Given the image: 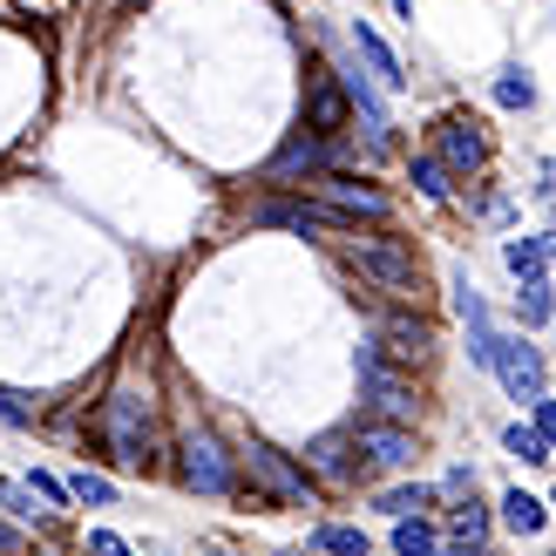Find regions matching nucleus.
I'll use <instances>...</instances> for the list:
<instances>
[{
	"label": "nucleus",
	"mask_w": 556,
	"mask_h": 556,
	"mask_svg": "<svg viewBox=\"0 0 556 556\" xmlns=\"http://www.w3.org/2000/svg\"><path fill=\"white\" fill-rule=\"evenodd\" d=\"M340 258L359 278H374L387 299H421V258H414L401 238H359V231H346L340 238Z\"/></svg>",
	"instance_id": "1"
},
{
	"label": "nucleus",
	"mask_w": 556,
	"mask_h": 556,
	"mask_svg": "<svg viewBox=\"0 0 556 556\" xmlns=\"http://www.w3.org/2000/svg\"><path fill=\"white\" fill-rule=\"evenodd\" d=\"M102 441H109V455H116L123 468H150L156 455V414L143 394H109L102 401Z\"/></svg>",
	"instance_id": "2"
},
{
	"label": "nucleus",
	"mask_w": 556,
	"mask_h": 556,
	"mask_svg": "<svg viewBox=\"0 0 556 556\" xmlns=\"http://www.w3.org/2000/svg\"><path fill=\"white\" fill-rule=\"evenodd\" d=\"M359 401L374 407L367 421H394V428H407L414 414H421V394H414V374L387 367V359H380L374 346H359Z\"/></svg>",
	"instance_id": "3"
},
{
	"label": "nucleus",
	"mask_w": 556,
	"mask_h": 556,
	"mask_svg": "<svg viewBox=\"0 0 556 556\" xmlns=\"http://www.w3.org/2000/svg\"><path fill=\"white\" fill-rule=\"evenodd\" d=\"M177 482L190 495H231L238 489V468H231L225 441H217L211 428H184V441H177Z\"/></svg>",
	"instance_id": "4"
},
{
	"label": "nucleus",
	"mask_w": 556,
	"mask_h": 556,
	"mask_svg": "<svg viewBox=\"0 0 556 556\" xmlns=\"http://www.w3.org/2000/svg\"><path fill=\"white\" fill-rule=\"evenodd\" d=\"M244 468H252V482L271 495V503H292V509H313V476L292 462V455H278L271 441H244Z\"/></svg>",
	"instance_id": "5"
},
{
	"label": "nucleus",
	"mask_w": 556,
	"mask_h": 556,
	"mask_svg": "<svg viewBox=\"0 0 556 556\" xmlns=\"http://www.w3.org/2000/svg\"><path fill=\"white\" fill-rule=\"evenodd\" d=\"M374 353L387 359V367L414 374V367H421V359L434 353V326H428L421 313H387V319H380V332H374Z\"/></svg>",
	"instance_id": "6"
},
{
	"label": "nucleus",
	"mask_w": 556,
	"mask_h": 556,
	"mask_svg": "<svg viewBox=\"0 0 556 556\" xmlns=\"http://www.w3.org/2000/svg\"><path fill=\"white\" fill-rule=\"evenodd\" d=\"M346 116H353V102H346V89H340V75L319 62L313 75H305V136L332 143V136L346 129Z\"/></svg>",
	"instance_id": "7"
},
{
	"label": "nucleus",
	"mask_w": 556,
	"mask_h": 556,
	"mask_svg": "<svg viewBox=\"0 0 556 556\" xmlns=\"http://www.w3.org/2000/svg\"><path fill=\"white\" fill-rule=\"evenodd\" d=\"M489 367H495V380L509 387V401H530V407L543 401V353L522 340V332H516V340L495 332V359H489Z\"/></svg>",
	"instance_id": "8"
},
{
	"label": "nucleus",
	"mask_w": 556,
	"mask_h": 556,
	"mask_svg": "<svg viewBox=\"0 0 556 556\" xmlns=\"http://www.w3.org/2000/svg\"><path fill=\"white\" fill-rule=\"evenodd\" d=\"M434 156H441V170H448V177H476L482 163H489V136H482V123L441 116V123H434Z\"/></svg>",
	"instance_id": "9"
},
{
	"label": "nucleus",
	"mask_w": 556,
	"mask_h": 556,
	"mask_svg": "<svg viewBox=\"0 0 556 556\" xmlns=\"http://www.w3.org/2000/svg\"><path fill=\"white\" fill-rule=\"evenodd\" d=\"M252 225H278V231H326V238H346V231H353L340 211L305 204V198H265V204H252Z\"/></svg>",
	"instance_id": "10"
},
{
	"label": "nucleus",
	"mask_w": 556,
	"mask_h": 556,
	"mask_svg": "<svg viewBox=\"0 0 556 556\" xmlns=\"http://www.w3.org/2000/svg\"><path fill=\"white\" fill-rule=\"evenodd\" d=\"M319 184V198H326V211H340L346 217V225H359V217H374V225H380V217L387 211H394V204H387V190H374V184H359V177H313Z\"/></svg>",
	"instance_id": "11"
},
{
	"label": "nucleus",
	"mask_w": 556,
	"mask_h": 556,
	"mask_svg": "<svg viewBox=\"0 0 556 556\" xmlns=\"http://www.w3.org/2000/svg\"><path fill=\"white\" fill-rule=\"evenodd\" d=\"M353 448H359V462H374V468H407L414 455V434L407 428H394V421H353Z\"/></svg>",
	"instance_id": "12"
},
{
	"label": "nucleus",
	"mask_w": 556,
	"mask_h": 556,
	"mask_svg": "<svg viewBox=\"0 0 556 556\" xmlns=\"http://www.w3.org/2000/svg\"><path fill=\"white\" fill-rule=\"evenodd\" d=\"M326 163H332V143H319V136H292L286 150H278L265 170H271V184H292V177H326Z\"/></svg>",
	"instance_id": "13"
},
{
	"label": "nucleus",
	"mask_w": 556,
	"mask_h": 556,
	"mask_svg": "<svg viewBox=\"0 0 556 556\" xmlns=\"http://www.w3.org/2000/svg\"><path fill=\"white\" fill-rule=\"evenodd\" d=\"M305 468H313V476H326L332 489H353V482H359V448H353V434L313 441V448H305Z\"/></svg>",
	"instance_id": "14"
},
{
	"label": "nucleus",
	"mask_w": 556,
	"mask_h": 556,
	"mask_svg": "<svg viewBox=\"0 0 556 556\" xmlns=\"http://www.w3.org/2000/svg\"><path fill=\"white\" fill-rule=\"evenodd\" d=\"M353 48H359V62L374 68V81H380V89H401V81H407V75H401V62H394V48H387V41L374 35V27H367V21H353Z\"/></svg>",
	"instance_id": "15"
},
{
	"label": "nucleus",
	"mask_w": 556,
	"mask_h": 556,
	"mask_svg": "<svg viewBox=\"0 0 556 556\" xmlns=\"http://www.w3.org/2000/svg\"><path fill=\"white\" fill-rule=\"evenodd\" d=\"M448 536H455V549H482L489 543V509L476 495H462V509H448Z\"/></svg>",
	"instance_id": "16"
},
{
	"label": "nucleus",
	"mask_w": 556,
	"mask_h": 556,
	"mask_svg": "<svg viewBox=\"0 0 556 556\" xmlns=\"http://www.w3.org/2000/svg\"><path fill=\"white\" fill-rule=\"evenodd\" d=\"M407 170H414V190H421L428 204H448V198H455V177L441 170V156H434V150H421V156L407 163Z\"/></svg>",
	"instance_id": "17"
},
{
	"label": "nucleus",
	"mask_w": 556,
	"mask_h": 556,
	"mask_svg": "<svg viewBox=\"0 0 556 556\" xmlns=\"http://www.w3.org/2000/svg\"><path fill=\"white\" fill-rule=\"evenodd\" d=\"M503 258H509V271L522 278V286H536V278L549 271V252H543V238H509V244H503Z\"/></svg>",
	"instance_id": "18"
},
{
	"label": "nucleus",
	"mask_w": 556,
	"mask_h": 556,
	"mask_svg": "<svg viewBox=\"0 0 556 556\" xmlns=\"http://www.w3.org/2000/svg\"><path fill=\"white\" fill-rule=\"evenodd\" d=\"M503 522H509L516 536H536L543 522H549V509L536 503V495H522V489H509V495H503Z\"/></svg>",
	"instance_id": "19"
},
{
	"label": "nucleus",
	"mask_w": 556,
	"mask_h": 556,
	"mask_svg": "<svg viewBox=\"0 0 556 556\" xmlns=\"http://www.w3.org/2000/svg\"><path fill=\"white\" fill-rule=\"evenodd\" d=\"M313 549H326V556H367L374 543L353 530V522H319L313 530Z\"/></svg>",
	"instance_id": "20"
},
{
	"label": "nucleus",
	"mask_w": 556,
	"mask_h": 556,
	"mask_svg": "<svg viewBox=\"0 0 556 556\" xmlns=\"http://www.w3.org/2000/svg\"><path fill=\"white\" fill-rule=\"evenodd\" d=\"M434 549H441V536H434V522H428V516L394 522V556H434Z\"/></svg>",
	"instance_id": "21"
},
{
	"label": "nucleus",
	"mask_w": 556,
	"mask_h": 556,
	"mask_svg": "<svg viewBox=\"0 0 556 556\" xmlns=\"http://www.w3.org/2000/svg\"><path fill=\"white\" fill-rule=\"evenodd\" d=\"M428 503H434V489H421V482H407V489H387V495H380L374 509H380V516H394V522H407V516H421Z\"/></svg>",
	"instance_id": "22"
},
{
	"label": "nucleus",
	"mask_w": 556,
	"mask_h": 556,
	"mask_svg": "<svg viewBox=\"0 0 556 556\" xmlns=\"http://www.w3.org/2000/svg\"><path fill=\"white\" fill-rule=\"evenodd\" d=\"M495 102H503V109H536V81L522 68H503V75H495Z\"/></svg>",
	"instance_id": "23"
},
{
	"label": "nucleus",
	"mask_w": 556,
	"mask_h": 556,
	"mask_svg": "<svg viewBox=\"0 0 556 556\" xmlns=\"http://www.w3.org/2000/svg\"><path fill=\"white\" fill-rule=\"evenodd\" d=\"M522 326H549L556 319V292H549V278H536V286H522Z\"/></svg>",
	"instance_id": "24"
},
{
	"label": "nucleus",
	"mask_w": 556,
	"mask_h": 556,
	"mask_svg": "<svg viewBox=\"0 0 556 556\" xmlns=\"http://www.w3.org/2000/svg\"><path fill=\"white\" fill-rule=\"evenodd\" d=\"M503 448H509L516 462H549V441H543L536 428H522V421H509V428H503Z\"/></svg>",
	"instance_id": "25"
},
{
	"label": "nucleus",
	"mask_w": 556,
	"mask_h": 556,
	"mask_svg": "<svg viewBox=\"0 0 556 556\" xmlns=\"http://www.w3.org/2000/svg\"><path fill=\"white\" fill-rule=\"evenodd\" d=\"M68 495H75V503H89V509H109V503H116V489H109L102 476H89V468L68 482Z\"/></svg>",
	"instance_id": "26"
},
{
	"label": "nucleus",
	"mask_w": 556,
	"mask_h": 556,
	"mask_svg": "<svg viewBox=\"0 0 556 556\" xmlns=\"http://www.w3.org/2000/svg\"><path fill=\"white\" fill-rule=\"evenodd\" d=\"M0 428H35V407H27V394H8V387H0Z\"/></svg>",
	"instance_id": "27"
},
{
	"label": "nucleus",
	"mask_w": 556,
	"mask_h": 556,
	"mask_svg": "<svg viewBox=\"0 0 556 556\" xmlns=\"http://www.w3.org/2000/svg\"><path fill=\"white\" fill-rule=\"evenodd\" d=\"M0 509H14L21 522H35V495H27V489H14V482H0Z\"/></svg>",
	"instance_id": "28"
},
{
	"label": "nucleus",
	"mask_w": 556,
	"mask_h": 556,
	"mask_svg": "<svg viewBox=\"0 0 556 556\" xmlns=\"http://www.w3.org/2000/svg\"><path fill=\"white\" fill-rule=\"evenodd\" d=\"M27 495H41V503H54V509L68 503V489L54 482V476H41V468H35V476H27Z\"/></svg>",
	"instance_id": "29"
},
{
	"label": "nucleus",
	"mask_w": 556,
	"mask_h": 556,
	"mask_svg": "<svg viewBox=\"0 0 556 556\" xmlns=\"http://www.w3.org/2000/svg\"><path fill=\"white\" fill-rule=\"evenodd\" d=\"M530 428H536V434L549 441V455H556V401H549V394L536 401V421H530Z\"/></svg>",
	"instance_id": "30"
},
{
	"label": "nucleus",
	"mask_w": 556,
	"mask_h": 556,
	"mask_svg": "<svg viewBox=\"0 0 556 556\" xmlns=\"http://www.w3.org/2000/svg\"><path fill=\"white\" fill-rule=\"evenodd\" d=\"M89 556H136L123 536H109V530H89Z\"/></svg>",
	"instance_id": "31"
},
{
	"label": "nucleus",
	"mask_w": 556,
	"mask_h": 556,
	"mask_svg": "<svg viewBox=\"0 0 556 556\" xmlns=\"http://www.w3.org/2000/svg\"><path fill=\"white\" fill-rule=\"evenodd\" d=\"M14 549H21V536L8 530V522H0V556H14Z\"/></svg>",
	"instance_id": "32"
},
{
	"label": "nucleus",
	"mask_w": 556,
	"mask_h": 556,
	"mask_svg": "<svg viewBox=\"0 0 556 556\" xmlns=\"http://www.w3.org/2000/svg\"><path fill=\"white\" fill-rule=\"evenodd\" d=\"M543 198H556V163H543Z\"/></svg>",
	"instance_id": "33"
},
{
	"label": "nucleus",
	"mask_w": 556,
	"mask_h": 556,
	"mask_svg": "<svg viewBox=\"0 0 556 556\" xmlns=\"http://www.w3.org/2000/svg\"><path fill=\"white\" fill-rule=\"evenodd\" d=\"M394 14H401V21H414V0H394Z\"/></svg>",
	"instance_id": "34"
},
{
	"label": "nucleus",
	"mask_w": 556,
	"mask_h": 556,
	"mask_svg": "<svg viewBox=\"0 0 556 556\" xmlns=\"http://www.w3.org/2000/svg\"><path fill=\"white\" fill-rule=\"evenodd\" d=\"M434 556H489V549H434Z\"/></svg>",
	"instance_id": "35"
}]
</instances>
